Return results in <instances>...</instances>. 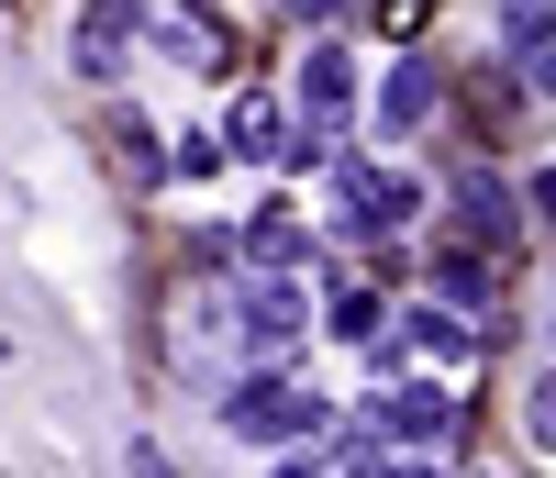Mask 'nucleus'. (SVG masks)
<instances>
[{
    "mask_svg": "<svg viewBox=\"0 0 556 478\" xmlns=\"http://www.w3.org/2000/svg\"><path fill=\"white\" fill-rule=\"evenodd\" d=\"M134 34H156L167 56H178V67H201V78H212L223 56H235V34H223V23L201 12V0H134Z\"/></svg>",
    "mask_w": 556,
    "mask_h": 478,
    "instance_id": "1",
    "label": "nucleus"
},
{
    "mask_svg": "<svg viewBox=\"0 0 556 478\" xmlns=\"http://www.w3.org/2000/svg\"><path fill=\"white\" fill-rule=\"evenodd\" d=\"M235 435H256V445H301V435H323V401L290 390V378H245V390H235Z\"/></svg>",
    "mask_w": 556,
    "mask_h": 478,
    "instance_id": "2",
    "label": "nucleus"
},
{
    "mask_svg": "<svg viewBox=\"0 0 556 478\" xmlns=\"http://www.w3.org/2000/svg\"><path fill=\"white\" fill-rule=\"evenodd\" d=\"M334 201H345V234H401L412 212H424V189H412L401 167H345Z\"/></svg>",
    "mask_w": 556,
    "mask_h": 478,
    "instance_id": "3",
    "label": "nucleus"
},
{
    "mask_svg": "<svg viewBox=\"0 0 556 478\" xmlns=\"http://www.w3.org/2000/svg\"><path fill=\"white\" fill-rule=\"evenodd\" d=\"M456 223H468L479 246H501V234H523V223H534V201H513L490 167H456Z\"/></svg>",
    "mask_w": 556,
    "mask_h": 478,
    "instance_id": "4",
    "label": "nucleus"
},
{
    "mask_svg": "<svg viewBox=\"0 0 556 478\" xmlns=\"http://www.w3.org/2000/svg\"><path fill=\"white\" fill-rule=\"evenodd\" d=\"M345 101H356V67H345V45H312V56H301V134H334L345 123Z\"/></svg>",
    "mask_w": 556,
    "mask_h": 478,
    "instance_id": "5",
    "label": "nucleus"
},
{
    "mask_svg": "<svg viewBox=\"0 0 556 478\" xmlns=\"http://www.w3.org/2000/svg\"><path fill=\"white\" fill-rule=\"evenodd\" d=\"M379 423H390L401 445H434L445 423H456V401H445V378H401V390L379 401Z\"/></svg>",
    "mask_w": 556,
    "mask_h": 478,
    "instance_id": "6",
    "label": "nucleus"
},
{
    "mask_svg": "<svg viewBox=\"0 0 556 478\" xmlns=\"http://www.w3.org/2000/svg\"><path fill=\"white\" fill-rule=\"evenodd\" d=\"M245 345L256 356L301 345V290H290V278H256V290H245Z\"/></svg>",
    "mask_w": 556,
    "mask_h": 478,
    "instance_id": "7",
    "label": "nucleus"
},
{
    "mask_svg": "<svg viewBox=\"0 0 556 478\" xmlns=\"http://www.w3.org/2000/svg\"><path fill=\"white\" fill-rule=\"evenodd\" d=\"M235 246H245V267H256V278H290V267L312 256V234H301L290 212H256V223L235 234Z\"/></svg>",
    "mask_w": 556,
    "mask_h": 478,
    "instance_id": "8",
    "label": "nucleus"
},
{
    "mask_svg": "<svg viewBox=\"0 0 556 478\" xmlns=\"http://www.w3.org/2000/svg\"><path fill=\"white\" fill-rule=\"evenodd\" d=\"M123 45H134V0H89V23H78V67H89V78H112V67H123Z\"/></svg>",
    "mask_w": 556,
    "mask_h": 478,
    "instance_id": "9",
    "label": "nucleus"
},
{
    "mask_svg": "<svg viewBox=\"0 0 556 478\" xmlns=\"http://www.w3.org/2000/svg\"><path fill=\"white\" fill-rule=\"evenodd\" d=\"M424 112H434V67H424V56H401V67L379 78V123H390V134H412Z\"/></svg>",
    "mask_w": 556,
    "mask_h": 478,
    "instance_id": "10",
    "label": "nucleus"
},
{
    "mask_svg": "<svg viewBox=\"0 0 556 478\" xmlns=\"http://www.w3.org/2000/svg\"><path fill=\"white\" fill-rule=\"evenodd\" d=\"M434 290H445V312H479V334H490V290H501L490 256H445V267H434Z\"/></svg>",
    "mask_w": 556,
    "mask_h": 478,
    "instance_id": "11",
    "label": "nucleus"
},
{
    "mask_svg": "<svg viewBox=\"0 0 556 478\" xmlns=\"http://www.w3.org/2000/svg\"><path fill=\"white\" fill-rule=\"evenodd\" d=\"M501 34H513V67L545 78V0H501Z\"/></svg>",
    "mask_w": 556,
    "mask_h": 478,
    "instance_id": "12",
    "label": "nucleus"
},
{
    "mask_svg": "<svg viewBox=\"0 0 556 478\" xmlns=\"http://www.w3.org/2000/svg\"><path fill=\"white\" fill-rule=\"evenodd\" d=\"M278 146H290V134H278V101L245 89V101H235V156H278Z\"/></svg>",
    "mask_w": 556,
    "mask_h": 478,
    "instance_id": "13",
    "label": "nucleus"
},
{
    "mask_svg": "<svg viewBox=\"0 0 556 478\" xmlns=\"http://www.w3.org/2000/svg\"><path fill=\"white\" fill-rule=\"evenodd\" d=\"M112 134H123V178H146V189H156V178H167V156H156V123H134V112H123Z\"/></svg>",
    "mask_w": 556,
    "mask_h": 478,
    "instance_id": "14",
    "label": "nucleus"
},
{
    "mask_svg": "<svg viewBox=\"0 0 556 478\" xmlns=\"http://www.w3.org/2000/svg\"><path fill=\"white\" fill-rule=\"evenodd\" d=\"M412 345H424V356H468V323H456V312H412Z\"/></svg>",
    "mask_w": 556,
    "mask_h": 478,
    "instance_id": "15",
    "label": "nucleus"
},
{
    "mask_svg": "<svg viewBox=\"0 0 556 478\" xmlns=\"http://www.w3.org/2000/svg\"><path fill=\"white\" fill-rule=\"evenodd\" d=\"M323 12H334V0H290V23H323Z\"/></svg>",
    "mask_w": 556,
    "mask_h": 478,
    "instance_id": "16",
    "label": "nucleus"
},
{
    "mask_svg": "<svg viewBox=\"0 0 556 478\" xmlns=\"http://www.w3.org/2000/svg\"><path fill=\"white\" fill-rule=\"evenodd\" d=\"M379 478H434V467H379Z\"/></svg>",
    "mask_w": 556,
    "mask_h": 478,
    "instance_id": "17",
    "label": "nucleus"
},
{
    "mask_svg": "<svg viewBox=\"0 0 556 478\" xmlns=\"http://www.w3.org/2000/svg\"><path fill=\"white\" fill-rule=\"evenodd\" d=\"M278 478H312V467H278Z\"/></svg>",
    "mask_w": 556,
    "mask_h": 478,
    "instance_id": "18",
    "label": "nucleus"
}]
</instances>
